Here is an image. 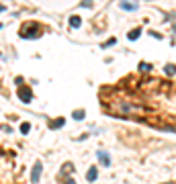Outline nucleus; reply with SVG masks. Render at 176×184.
Segmentation results:
<instances>
[{"label": "nucleus", "mask_w": 176, "mask_h": 184, "mask_svg": "<svg viewBox=\"0 0 176 184\" xmlns=\"http://www.w3.org/2000/svg\"><path fill=\"white\" fill-rule=\"evenodd\" d=\"M29 131H31V125H29V123H23V125H21V133H25V135H27Z\"/></svg>", "instance_id": "obj_13"}, {"label": "nucleus", "mask_w": 176, "mask_h": 184, "mask_svg": "<svg viewBox=\"0 0 176 184\" xmlns=\"http://www.w3.org/2000/svg\"><path fill=\"white\" fill-rule=\"evenodd\" d=\"M121 8H125V10H137V4L135 2H131V0H121Z\"/></svg>", "instance_id": "obj_5"}, {"label": "nucleus", "mask_w": 176, "mask_h": 184, "mask_svg": "<svg viewBox=\"0 0 176 184\" xmlns=\"http://www.w3.org/2000/svg\"><path fill=\"white\" fill-rule=\"evenodd\" d=\"M115 43H117V39H115V37H111V39L105 43V47H106V45H115Z\"/></svg>", "instance_id": "obj_15"}, {"label": "nucleus", "mask_w": 176, "mask_h": 184, "mask_svg": "<svg viewBox=\"0 0 176 184\" xmlns=\"http://www.w3.org/2000/svg\"><path fill=\"white\" fill-rule=\"evenodd\" d=\"M64 123H66V121H64V119H55V121H51V129H58V127H64Z\"/></svg>", "instance_id": "obj_10"}, {"label": "nucleus", "mask_w": 176, "mask_h": 184, "mask_svg": "<svg viewBox=\"0 0 176 184\" xmlns=\"http://www.w3.org/2000/svg\"><path fill=\"white\" fill-rule=\"evenodd\" d=\"M74 170V166H72L70 162L68 164H64V168H61V172H59V180H66V178H70V172Z\"/></svg>", "instance_id": "obj_3"}, {"label": "nucleus", "mask_w": 176, "mask_h": 184, "mask_svg": "<svg viewBox=\"0 0 176 184\" xmlns=\"http://www.w3.org/2000/svg\"><path fill=\"white\" fill-rule=\"evenodd\" d=\"M139 35H141V27H137V29H133V31L129 33V39H131V41H135Z\"/></svg>", "instance_id": "obj_9"}, {"label": "nucleus", "mask_w": 176, "mask_h": 184, "mask_svg": "<svg viewBox=\"0 0 176 184\" xmlns=\"http://www.w3.org/2000/svg\"><path fill=\"white\" fill-rule=\"evenodd\" d=\"M96 178H98V170H96V166H92V168L88 170V174H86V180H88V182H94Z\"/></svg>", "instance_id": "obj_6"}, {"label": "nucleus", "mask_w": 176, "mask_h": 184, "mask_svg": "<svg viewBox=\"0 0 176 184\" xmlns=\"http://www.w3.org/2000/svg\"><path fill=\"white\" fill-rule=\"evenodd\" d=\"M174 31H176V27H174Z\"/></svg>", "instance_id": "obj_17"}, {"label": "nucleus", "mask_w": 176, "mask_h": 184, "mask_svg": "<svg viewBox=\"0 0 176 184\" xmlns=\"http://www.w3.org/2000/svg\"><path fill=\"white\" fill-rule=\"evenodd\" d=\"M64 184H76V180H72V178H66V180H64Z\"/></svg>", "instance_id": "obj_16"}, {"label": "nucleus", "mask_w": 176, "mask_h": 184, "mask_svg": "<svg viewBox=\"0 0 176 184\" xmlns=\"http://www.w3.org/2000/svg\"><path fill=\"white\" fill-rule=\"evenodd\" d=\"M98 160H100V164H103V166H109V164H111V158H109V153H106V151H98Z\"/></svg>", "instance_id": "obj_7"}, {"label": "nucleus", "mask_w": 176, "mask_h": 184, "mask_svg": "<svg viewBox=\"0 0 176 184\" xmlns=\"http://www.w3.org/2000/svg\"><path fill=\"white\" fill-rule=\"evenodd\" d=\"M166 184H170V182H166Z\"/></svg>", "instance_id": "obj_18"}, {"label": "nucleus", "mask_w": 176, "mask_h": 184, "mask_svg": "<svg viewBox=\"0 0 176 184\" xmlns=\"http://www.w3.org/2000/svg\"><path fill=\"white\" fill-rule=\"evenodd\" d=\"M80 25H82V19H80V16H76V14H74V16H70V27L78 29Z\"/></svg>", "instance_id": "obj_8"}, {"label": "nucleus", "mask_w": 176, "mask_h": 184, "mask_svg": "<svg viewBox=\"0 0 176 184\" xmlns=\"http://www.w3.org/2000/svg\"><path fill=\"white\" fill-rule=\"evenodd\" d=\"M41 170H43V164L37 162L35 166H33V172H31V182H33V184L39 182V178H41Z\"/></svg>", "instance_id": "obj_2"}, {"label": "nucleus", "mask_w": 176, "mask_h": 184, "mask_svg": "<svg viewBox=\"0 0 176 184\" xmlns=\"http://www.w3.org/2000/svg\"><path fill=\"white\" fill-rule=\"evenodd\" d=\"M19 98H21L23 102H31L33 94H31V90H29V88H21V90H19Z\"/></svg>", "instance_id": "obj_4"}, {"label": "nucleus", "mask_w": 176, "mask_h": 184, "mask_svg": "<svg viewBox=\"0 0 176 184\" xmlns=\"http://www.w3.org/2000/svg\"><path fill=\"white\" fill-rule=\"evenodd\" d=\"M72 117H74L76 121H82L84 117H86V113H84V111H74V115H72Z\"/></svg>", "instance_id": "obj_11"}, {"label": "nucleus", "mask_w": 176, "mask_h": 184, "mask_svg": "<svg viewBox=\"0 0 176 184\" xmlns=\"http://www.w3.org/2000/svg\"><path fill=\"white\" fill-rule=\"evenodd\" d=\"M41 33H43V29H41V25H37V23L23 25V29H21V37H27V39H35Z\"/></svg>", "instance_id": "obj_1"}, {"label": "nucleus", "mask_w": 176, "mask_h": 184, "mask_svg": "<svg viewBox=\"0 0 176 184\" xmlns=\"http://www.w3.org/2000/svg\"><path fill=\"white\" fill-rule=\"evenodd\" d=\"M139 70H143V72H148V70H152V66H150V64H139Z\"/></svg>", "instance_id": "obj_14"}, {"label": "nucleus", "mask_w": 176, "mask_h": 184, "mask_svg": "<svg viewBox=\"0 0 176 184\" xmlns=\"http://www.w3.org/2000/svg\"><path fill=\"white\" fill-rule=\"evenodd\" d=\"M166 74H168V76H174V74H176V66L168 64V66H166Z\"/></svg>", "instance_id": "obj_12"}]
</instances>
